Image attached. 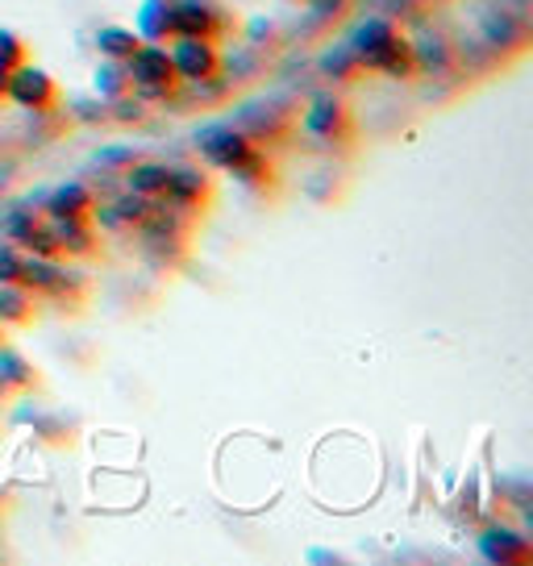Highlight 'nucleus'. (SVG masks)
<instances>
[{"label":"nucleus","instance_id":"nucleus-1","mask_svg":"<svg viewBox=\"0 0 533 566\" xmlns=\"http://www.w3.org/2000/svg\"><path fill=\"white\" fill-rule=\"evenodd\" d=\"M125 75L129 84L143 88V96H163L176 88V67H171V54L163 51V42H143L125 59Z\"/></svg>","mask_w":533,"mask_h":566},{"label":"nucleus","instance_id":"nucleus-2","mask_svg":"<svg viewBox=\"0 0 533 566\" xmlns=\"http://www.w3.org/2000/svg\"><path fill=\"white\" fill-rule=\"evenodd\" d=\"M171 67H176V75H184V80H192V84H200V80H209L217 67V51L209 38H188L179 34V42L171 46Z\"/></svg>","mask_w":533,"mask_h":566},{"label":"nucleus","instance_id":"nucleus-3","mask_svg":"<svg viewBox=\"0 0 533 566\" xmlns=\"http://www.w3.org/2000/svg\"><path fill=\"white\" fill-rule=\"evenodd\" d=\"M4 96H13L21 108H46L54 101V80L46 71L30 67V63H18L9 71V88Z\"/></svg>","mask_w":533,"mask_h":566},{"label":"nucleus","instance_id":"nucleus-4","mask_svg":"<svg viewBox=\"0 0 533 566\" xmlns=\"http://www.w3.org/2000/svg\"><path fill=\"white\" fill-rule=\"evenodd\" d=\"M200 150L205 159L217 163V167H238V163L250 155V142L233 129V125H205L200 129Z\"/></svg>","mask_w":533,"mask_h":566},{"label":"nucleus","instance_id":"nucleus-5","mask_svg":"<svg viewBox=\"0 0 533 566\" xmlns=\"http://www.w3.org/2000/svg\"><path fill=\"white\" fill-rule=\"evenodd\" d=\"M391 42H396V25H391V21H384V18H372V21H363V25L355 30V46H351V54H355L358 63L375 67Z\"/></svg>","mask_w":533,"mask_h":566},{"label":"nucleus","instance_id":"nucleus-6","mask_svg":"<svg viewBox=\"0 0 533 566\" xmlns=\"http://www.w3.org/2000/svg\"><path fill=\"white\" fill-rule=\"evenodd\" d=\"M217 25H221V13H217L209 0H179L176 4V34L213 38Z\"/></svg>","mask_w":533,"mask_h":566},{"label":"nucleus","instance_id":"nucleus-7","mask_svg":"<svg viewBox=\"0 0 533 566\" xmlns=\"http://www.w3.org/2000/svg\"><path fill=\"white\" fill-rule=\"evenodd\" d=\"M46 209H51L54 221H88L92 212V192L84 184H63L46 196Z\"/></svg>","mask_w":533,"mask_h":566},{"label":"nucleus","instance_id":"nucleus-8","mask_svg":"<svg viewBox=\"0 0 533 566\" xmlns=\"http://www.w3.org/2000/svg\"><path fill=\"white\" fill-rule=\"evenodd\" d=\"M167 34H176V0H146L143 21H138V38L163 42Z\"/></svg>","mask_w":533,"mask_h":566},{"label":"nucleus","instance_id":"nucleus-9","mask_svg":"<svg viewBox=\"0 0 533 566\" xmlns=\"http://www.w3.org/2000/svg\"><path fill=\"white\" fill-rule=\"evenodd\" d=\"M129 192L134 196H167V184H171V167L167 163H134L129 167Z\"/></svg>","mask_w":533,"mask_h":566},{"label":"nucleus","instance_id":"nucleus-10","mask_svg":"<svg viewBox=\"0 0 533 566\" xmlns=\"http://www.w3.org/2000/svg\"><path fill=\"white\" fill-rule=\"evenodd\" d=\"M143 46V38L138 30H122V25H101L96 30V51L105 54V59H129V54Z\"/></svg>","mask_w":533,"mask_h":566},{"label":"nucleus","instance_id":"nucleus-11","mask_svg":"<svg viewBox=\"0 0 533 566\" xmlns=\"http://www.w3.org/2000/svg\"><path fill=\"white\" fill-rule=\"evenodd\" d=\"M342 113H346L342 101H334V96L325 92V96H317V101L309 105V113H304V129L325 138V134H334V129L342 125Z\"/></svg>","mask_w":533,"mask_h":566},{"label":"nucleus","instance_id":"nucleus-12","mask_svg":"<svg viewBox=\"0 0 533 566\" xmlns=\"http://www.w3.org/2000/svg\"><path fill=\"white\" fill-rule=\"evenodd\" d=\"M205 188H209V179L200 176V171H192V167H179V171H171L167 196H171V200H179V205H188V200H200V196H205Z\"/></svg>","mask_w":533,"mask_h":566},{"label":"nucleus","instance_id":"nucleus-13","mask_svg":"<svg viewBox=\"0 0 533 566\" xmlns=\"http://www.w3.org/2000/svg\"><path fill=\"white\" fill-rule=\"evenodd\" d=\"M0 317L4 321H25L30 317V301L21 283H0Z\"/></svg>","mask_w":533,"mask_h":566},{"label":"nucleus","instance_id":"nucleus-14","mask_svg":"<svg viewBox=\"0 0 533 566\" xmlns=\"http://www.w3.org/2000/svg\"><path fill=\"white\" fill-rule=\"evenodd\" d=\"M96 88L105 92V96H122V92L129 88V75H125L122 59H108L105 67L96 71Z\"/></svg>","mask_w":533,"mask_h":566},{"label":"nucleus","instance_id":"nucleus-15","mask_svg":"<svg viewBox=\"0 0 533 566\" xmlns=\"http://www.w3.org/2000/svg\"><path fill=\"white\" fill-rule=\"evenodd\" d=\"M18 63H25V42L13 30H0V67L13 71Z\"/></svg>","mask_w":533,"mask_h":566},{"label":"nucleus","instance_id":"nucleus-16","mask_svg":"<svg viewBox=\"0 0 533 566\" xmlns=\"http://www.w3.org/2000/svg\"><path fill=\"white\" fill-rule=\"evenodd\" d=\"M0 283H21V254L18 250H0Z\"/></svg>","mask_w":533,"mask_h":566},{"label":"nucleus","instance_id":"nucleus-17","mask_svg":"<svg viewBox=\"0 0 533 566\" xmlns=\"http://www.w3.org/2000/svg\"><path fill=\"white\" fill-rule=\"evenodd\" d=\"M4 88H9V67H0V96H4Z\"/></svg>","mask_w":533,"mask_h":566}]
</instances>
